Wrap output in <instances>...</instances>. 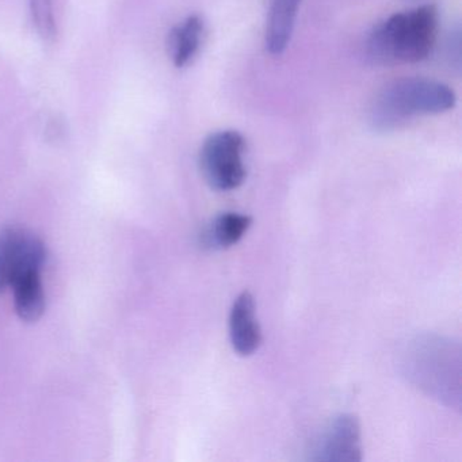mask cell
I'll return each mask as SVG.
<instances>
[{"mask_svg": "<svg viewBox=\"0 0 462 462\" xmlns=\"http://www.w3.org/2000/svg\"><path fill=\"white\" fill-rule=\"evenodd\" d=\"M437 37L438 12L426 5L391 15L375 26L367 39L366 52L383 66L420 63L431 55Z\"/></svg>", "mask_w": 462, "mask_h": 462, "instance_id": "6da1fadb", "label": "cell"}, {"mask_svg": "<svg viewBox=\"0 0 462 462\" xmlns=\"http://www.w3.org/2000/svg\"><path fill=\"white\" fill-rule=\"evenodd\" d=\"M456 101V94L445 83L404 78L378 93L370 109V123L378 131H389L420 116L448 112Z\"/></svg>", "mask_w": 462, "mask_h": 462, "instance_id": "7a4b0ae2", "label": "cell"}, {"mask_svg": "<svg viewBox=\"0 0 462 462\" xmlns=\"http://www.w3.org/2000/svg\"><path fill=\"white\" fill-rule=\"evenodd\" d=\"M245 150V139L236 131L216 132L205 140L199 166L210 188L231 191L243 185L247 177Z\"/></svg>", "mask_w": 462, "mask_h": 462, "instance_id": "3957f363", "label": "cell"}, {"mask_svg": "<svg viewBox=\"0 0 462 462\" xmlns=\"http://www.w3.org/2000/svg\"><path fill=\"white\" fill-rule=\"evenodd\" d=\"M47 261L44 243L31 232L9 228L0 234V293L26 273L42 270Z\"/></svg>", "mask_w": 462, "mask_h": 462, "instance_id": "277c9868", "label": "cell"}, {"mask_svg": "<svg viewBox=\"0 0 462 462\" xmlns=\"http://www.w3.org/2000/svg\"><path fill=\"white\" fill-rule=\"evenodd\" d=\"M313 461L358 462L362 459L361 427L350 413L337 416L313 448Z\"/></svg>", "mask_w": 462, "mask_h": 462, "instance_id": "5b68a950", "label": "cell"}, {"mask_svg": "<svg viewBox=\"0 0 462 462\" xmlns=\"http://www.w3.org/2000/svg\"><path fill=\"white\" fill-rule=\"evenodd\" d=\"M229 337L232 347L239 356H251L261 346L262 331L256 319L255 300L248 291H243L232 305Z\"/></svg>", "mask_w": 462, "mask_h": 462, "instance_id": "8992f818", "label": "cell"}, {"mask_svg": "<svg viewBox=\"0 0 462 462\" xmlns=\"http://www.w3.org/2000/svg\"><path fill=\"white\" fill-rule=\"evenodd\" d=\"M300 5L301 0H270L264 42L272 55H282L288 48L293 36Z\"/></svg>", "mask_w": 462, "mask_h": 462, "instance_id": "52a82bcc", "label": "cell"}, {"mask_svg": "<svg viewBox=\"0 0 462 462\" xmlns=\"http://www.w3.org/2000/svg\"><path fill=\"white\" fill-rule=\"evenodd\" d=\"M250 216L236 212H226L216 216L205 228L202 245L210 250H226L240 242L251 226Z\"/></svg>", "mask_w": 462, "mask_h": 462, "instance_id": "ba28073f", "label": "cell"}, {"mask_svg": "<svg viewBox=\"0 0 462 462\" xmlns=\"http://www.w3.org/2000/svg\"><path fill=\"white\" fill-rule=\"evenodd\" d=\"M14 308L23 321H36L45 310V291L42 270H33L18 278L12 285Z\"/></svg>", "mask_w": 462, "mask_h": 462, "instance_id": "9c48e42d", "label": "cell"}, {"mask_svg": "<svg viewBox=\"0 0 462 462\" xmlns=\"http://www.w3.org/2000/svg\"><path fill=\"white\" fill-rule=\"evenodd\" d=\"M202 36L204 21L199 15H190L172 29L169 48L175 67L182 69L193 60L201 47Z\"/></svg>", "mask_w": 462, "mask_h": 462, "instance_id": "30bf717a", "label": "cell"}, {"mask_svg": "<svg viewBox=\"0 0 462 462\" xmlns=\"http://www.w3.org/2000/svg\"><path fill=\"white\" fill-rule=\"evenodd\" d=\"M33 15L42 33L52 36L53 18L51 0H33Z\"/></svg>", "mask_w": 462, "mask_h": 462, "instance_id": "8fae6325", "label": "cell"}]
</instances>
